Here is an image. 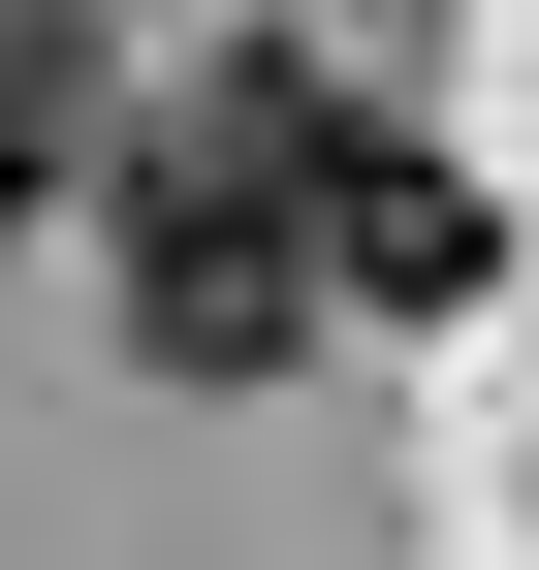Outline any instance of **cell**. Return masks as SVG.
<instances>
[{
    "label": "cell",
    "mask_w": 539,
    "mask_h": 570,
    "mask_svg": "<svg viewBox=\"0 0 539 570\" xmlns=\"http://www.w3.org/2000/svg\"><path fill=\"white\" fill-rule=\"evenodd\" d=\"M127 348L159 381H286L317 348V63H190L127 127Z\"/></svg>",
    "instance_id": "1"
},
{
    "label": "cell",
    "mask_w": 539,
    "mask_h": 570,
    "mask_svg": "<svg viewBox=\"0 0 539 570\" xmlns=\"http://www.w3.org/2000/svg\"><path fill=\"white\" fill-rule=\"evenodd\" d=\"M508 223H477V159L444 127H381V96H317V317H477Z\"/></svg>",
    "instance_id": "2"
},
{
    "label": "cell",
    "mask_w": 539,
    "mask_h": 570,
    "mask_svg": "<svg viewBox=\"0 0 539 570\" xmlns=\"http://www.w3.org/2000/svg\"><path fill=\"white\" fill-rule=\"evenodd\" d=\"M63 127H96V63H63V0H0V223L63 190Z\"/></svg>",
    "instance_id": "3"
}]
</instances>
